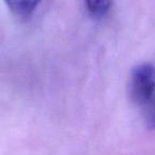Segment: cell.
Returning <instances> with one entry per match:
<instances>
[{
  "instance_id": "cell-1",
  "label": "cell",
  "mask_w": 155,
  "mask_h": 155,
  "mask_svg": "<svg viewBox=\"0 0 155 155\" xmlns=\"http://www.w3.org/2000/svg\"><path fill=\"white\" fill-rule=\"evenodd\" d=\"M155 93V67L150 63H142L131 71L129 80V94L132 101L147 105Z\"/></svg>"
},
{
  "instance_id": "cell-2",
  "label": "cell",
  "mask_w": 155,
  "mask_h": 155,
  "mask_svg": "<svg viewBox=\"0 0 155 155\" xmlns=\"http://www.w3.org/2000/svg\"><path fill=\"white\" fill-rule=\"evenodd\" d=\"M8 9L18 17H27L33 13L41 0H5Z\"/></svg>"
},
{
  "instance_id": "cell-3",
  "label": "cell",
  "mask_w": 155,
  "mask_h": 155,
  "mask_svg": "<svg viewBox=\"0 0 155 155\" xmlns=\"http://www.w3.org/2000/svg\"><path fill=\"white\" fill-rule=\"evenodd\" d=\"M113 0H85L88 12L95 17H103L108 13Z\"/></svg>"
},
{
  "instance_id": "cell-4",
  "label": "cell",
  "mask_w": 155,
  "mask_h": 155,
  "mask_svg": "<svg viewBox=\"0 0 155 155\" xmlns=\"http://www.w3.org/2000/svg\"><path fill=\"white\" fill-rule=\"evenodd\" d=\"M146 121L149 129H155V100L152 99L147 104Z\"/></svg>"
}]
</instances>
